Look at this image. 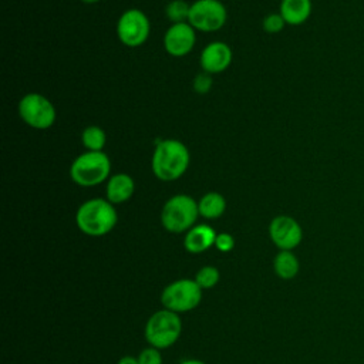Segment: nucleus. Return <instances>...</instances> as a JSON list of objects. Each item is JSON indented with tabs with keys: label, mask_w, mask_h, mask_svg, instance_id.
<instances>
[{
	"label": "nucleus",
	"mask_w": 364,
	"mask_h": 364,
	"mask_svg": "<svg viewBox=\"0 0 364 364\" xmlns=\"http://www.w3.org/2000/svg\"><path fill=\"white\" fill-rule=\"evenodd\" d=\"M191 155L186 145L179 139H162L155 145L151 168L154 175L164 182L179 179L188 169Z\"/></svg>",
	"instance_id": "nucleus-1"
},
{
	"label": "nucleus",
	"mask_w": 364,
	"mask_h": 364,
	"mask_svg": "<svg viewBox=\"0 0 364 364\" xmlns=\"http://www.w3.org/2000/svg\"><path fill=\"white\" fill-rule=\"evenodd\" d=\"M117 222L118 215L114 205L102 198L85 200L75 213L77 228L87 236H104L115 228Z\"/></svg>",
	"instance_id": "nucleus-2"
},
{
	"label": "nucleus",
	"mask_w": 364,
	"mask_h": 364,
	"mask_svg": "<svg viewBox=\"0 0 364 364\" xmlns=\"http://www.w3.org/2000/svg\"><path fill=\"white\" fill-rule=\"evenodd\" d=\"M109 172L111 161L102 151H85L78 155L70 166L73 182L84 188L102 183L109 178Z\"/></svg>",
	"instance_id": "nucleus-3"
},
{
	"label": "nucleus",
	"mask_w": 364,
	"mask_h": 364,
	"mask_svg": "<svg viewBox=\"0 0 364 364\" xmlns=\"http://www.w3.org/2000/svg\"><path fill=\"white\" fill-rule=\"evenodd\" d=\"M199 216L198 202L185 193L171 196L161 210V223L171 233L188 232Z\"/></svg>",
	"instance_id": "nucleus-4"
},
{
	"label": "nucleus",
	"mask_w": 364,
	"mask_h": 364,
	"mask_svg": "<svg viewBox=\"0 0 364 364\" xmlns=\"http://www.w3.org/2000/svg\"><path fill=\"white\" fill-rule=\"evenodd\" d=\"M182 333V321L178 313L168 309L155 311L145 324V340L158 350L168 348L178 341Z\"/></svg>",
	"instance_id": "nucleus-5"
},
{
	"label": "nucleus",
	"mask_w": 364,
	"mask_h": 364,
	"mask_svg": "<svg viewBox=\"0 0 364 364\" xmlns=\"http://www.w3.org/2000/svg\"><path fill=\"white\" fill-rule=\"evenodd\" d=\"M202 300V289L195 279H179L162 290L161 303L164 309L173 313H186L198 307Z\"/></svg>",
	"instance_id": "nucleus-6"
},
{
	"label": "nucleus",
	"mask_w": 364,
	"mask_h": 364,
	"mask_svg": "<svg viewBox=\"0 0 364 364\" xmlns=\"http://www.w3.org/2000/svg\"><path fill=\"white\" fill-rule=\"evenodd\" d=\"M18 115L24 124L34 129H48L57 118L53 102L38 92H28L20 100Z\"/></svg>",
	"instance_id": "nucleus-7"
},
{
	"label": "nucleus",
	"mask_w": 364,
	"mask_h": 364,
	"mask_svg": "<svg viewBox=\"0 0 364 364\" xmlns=\"http://www.w3.org/2000/svg\"><path fill=\"white\" fill-rule=\"evenodd\" d=\"M228 20V11L219 0H196L191 4L188 23L198 31L213 33Z\"/></svg>",
	"instance_id": "nucleus-8"
},
{
	"label": "nucleus",
	"mask_w": 364,
	"mask_h": 364,
	"mask_svg": "<svg viewBox=\"0 0 364 364\" xmlns=\"http://www.w3.org/2000/svg\"><path fill=\"white\" fill-rule=\"evenodd\" d=\"M151 33L149 18L142 10L129 9L124 11L117 23V36L127 47L142 46Z\"/></svg>",
	"instance_id": "nucleus-9"
},
{
	"label": "nucleus",
	"mask_w": 364,
	"mask_h": 364,
	"mask_svg": "<svg viewBox=\"0 0 364 364\" xmlns=\"http://www.w3.org/2000/svg\"><path fill=\"white\" fill-rule=\"evenodd\" d=\"M269 236L280 250H293L303 239V229L294 218L279 215L269 225Z\"/></svg>",
	"instance_id": "nucleus-10"
},
{
	"label": "nucleus",
	"mask_w": 364,
	"mask_h": 364,
	"mask_svg": "<svg viewBox=\"0 0 364 364\" xmlns=\"http://www.w3.org/2000/svg\"><path fill=\"white\" fill-rule=\"evenodd\" d=\"M195 31L196 30L188 21L172 24L164 36L165 51L172 57H183L189 54L196 41Z\"/></svg>",
	"instance_id": "nucleus-11"
},
{
	"label": "nucleus",
	"mask_w": 364,
	"mask_h": 364,
	"mask_svg": "<svg viewBox=\"0 0 364 364\" xmlns=\"http://www.w3.org/2000/svg\"><path fill=\"white\" fill-rule=\"evenodd\" d=\"M232 50L223 41H213L208 44L199 57L200 67L208 74H219L225 71L232 63Z\"/></svg>",
	"instance_id": "nucleus-12"
},
{
	"label": "nucleus",
	"mask_w": 364,
	"mask_h": 364,
	"mask_svg": "<svg viewBox=\"0 0 364 364\" xmlns=\"http://www.w3.org/2000/svg\"><path fill=\"white\" fill-rule=\"evenodd\" d=\"M134 192H135V182L128 173L119 172L108 178L105 195L112 205H119L129 200Z\"/></svg>",
	"instance_id": "nucleus-13"
},
{
	"label": "nucleus",
	"mask_w": 364,
	"mask_h": 364,
	"mask_svg": "<svg viewBox=\"0 0 364 364\" xmlns=\"http://www.w3.org/2000/svg\"><path fill=\"white\" fill-rule=\"evenodd\" d=\"M216 232L209 225H195L191 228L183 239V246L189 253H202L210 246H215Z\"/></svg>",
	"instance_id": "nucleus-14"
},
{
	"label": "nucleus",
	"mask_w": 364,
	"mask_h": 364,
	"mask_svg": "<svg viewBox=\"0 0 364 364\" xmlns=\"http://www.w3.org/2000/svg\"><path fill=\"white\" fill-rule=\"evenodd\" d=\"M279 13L286 24L300 26L311 14V0H282Z\"/></svg>",
	"instance_id": "nucleus-15"
},
{
	"label": "nucleus",
	"mask_w": 364,
	"mask_h": 364,
	"mask_svg": "<svg viewBox=\"0 0 364 364\" xmlns=\"http://www.w3.org/2000/svg\"><path fill=\"white\" fill-rule=\"evenodd\" d=\"M199 215L205 219H218L226 210V199L219 192H208L198 202Z\"/></svg>",
	"instance_id": "nucleus-16"
},
{
	"label": "nucleus",
	"mask_w": 364,
	"mask_h": 364,
	"mask_svg": "<svg viewBox=\"0 0 364 364\" xmlns=\"http://www.w3.org/2000/svg\"><path fill=\"white\" fill-rule=\"evenodd\" d=\"M274 273L284 280H290L297 276L300 263L291 250H280L273 260Z\"/></svg>",
	"instance_id": "nucleus-17"
},
{
	"label": "nucleus",
	"mask_w": 364,
	"mask_h": 364,
	"mask_svg": "<svg viewBox=\"0 0 364 364\" xmlns=\"http://www.w3.org/2000/svg\"><path fill=\"white\" fill-rule=\"evenodd\" d=\"M81 142L87 151H102L107 142L105 131L98 125H88L81 132Z\"/></svg>",
	"instance_id": "nucleus-18"
},
{
	"label": "nucleus",
	"mask_w": 364,
	"mask_h": 364,
	"mask_svg": "<svg viewBox=\"0 0 364 364\" xmlns=\"http://www.w3.org/2000/svg\"><path fill=\"white\" fill-rule=\"evenodd\" d=\"M191 4H188L185 0H172L165 7L166 17L175 24V23H186L189 17Z\"/></svg>",
	"instance_id": "nucleus-19"
},
{
	"label": "nucleus",
	"mask_w": 364,
	"mask_h": 364,
	"mask_svg": "<svg viewBox=\"0 0 364 364\" xmlns=\"http://www.w3.org/2000/svg\"><path fill=\"white\" fill-rule=\"evenodd\" d=\"M195 282L199 284L202 290L212 289L219 282V270L215 266H203L202 269L198 270Z\"/></svg>",
	"instance_id": "nucleus-20"
},
{
	"label": "nucleus",
	"mask_w": 364,
	"mask_h": 364,
	"mask_svg": "<svg viewBox=\"0 0 364 364\" xmlns=\"http://www.w3.org/2000/svg\"><path fill=\"white\" fill-rule=\"evenodd\" d=\"M286 21L283 20V17L280 16V13H270L267 14L263 21H262V27L266 33L269 34H276L280 33L284 28Z\"/></svg>",
	"instance_id": "nucleus-21"
},
{
	"label": "nucleus",
	"mask_w": 364,
	"mask_h": 364,
	"mask_svg": "<svg viewBox=\"0 0 364 364\" xmlns=\"http://www.w3.org/2000/svg\"><path fill=\"white\" fill-rule=\"evenodd\" d=\"M212 84H213V80H212V75L202 71L199 73L195 78H193V82H192V87H193V91L196 94H208L212 88Z\"/></svg>",
	"instance_id": "nucleus-22"
},
{
	"label": "nucleus",
	"mask_w": 364,
	"mask_h": 364,
	"mask_svg": "<svg viewBox=\"0 0 364 364\" xmlns=\"http://www.w3.org/2000/svg\"><path fill=\"white\" fill-rule=\"evenodd\" d=\"M138 363L139 364H162V355L158 348L148 347L139 353Z\"/></svg>",
	"instance_id": "nucleus-23"
},
{
	"label": "nucleus",
	"mask_w": 364,
	"mask_h": 364,
	"mask_svg": "<svg viewBox=\"0 0 364 364\" xmlns=\"http://www.w3.org/2000/svg\"><path fill=\"white\" fill-rule=\"evenodd\" d=\"M215 246L219 252L226 253L230 252L235 247V239L230 233H218L216 239H215Z\"/></svg>",
	"instance_id": "nucleus-24"
},
{
	"label": "nucleus",
	"mask_w": 364,
	"mask_h": 364,
	"mask_svg": "<svg viewBox=\"0 0 364 364\" xmlns=\"http://www.w3.org/2000/svg\"><path fill=\"white\" fill-rule=\"evenodd\" d=\"M118 364H139V363H138V358L131 357V355H125V357L119 358Z\"/></svg>",
	"instance_id": "nucleus-25"
},
{
	"label": "nucleus",
	"mask_w": 364,
	"mask_h": 364,
	"mask_svg": "<svg viewBox=\"0 0 364 364\" xmlns=\"http://www.w3.org/2000/svg\"><path fill=\"white\" fill-rule=\"evenodd\" d=\"M179 364H205V363L200 361V360H193V358H191V360H183V361H181Z\"/></svg>",
	"instance_id": "nucleus-26"
},
{
	"label": "nucleus",
	"mask_w": 364,
	"mask_h": 364,
	"mask_svg": "<svg viewBox=\"0 0 364 364\" xmlns=\"http://www.w3.org/2000/svg\"><path fill=\"white\" fill-rule=\"evenodd\" d=\"M82 3H87V4H94V3H98L100 0H81Z\"/></svg>",
	"instance_id": "nucleus-27"
}]
</instances>
